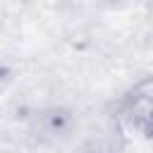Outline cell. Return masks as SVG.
<instances>
[{
  "mask_svg": "<svg viewBox=\"0 0 153 153\" xmlns=\"http://www.w3.org/2000/svg\"><path fill=\"white\" fill-rule=\"evenodd\" d=\"M120 117L124 124L146 141H153V74L134 81L120 98Z\"/></svg>",
  "mask_w": 153,
  "mask_h": 153,
  "instance_id": "1",
  "label": "cell"
},
{
  "mask_svg": "<svg viewBox=\"0 0 153 153\" xmlns=\"http://www.w3.org/2000/svg\"><path fill=\"white\" fill-rule=\"evenodd\" d=\"M10 72H12V69H10V65H7V62L0 57V84H2V81L10 76Z\"/></svg>",
  "mask_w": 153,
  "mask_h": 153,
  "instance_id": "2",
  "label": "cell"
}]
</instances>
